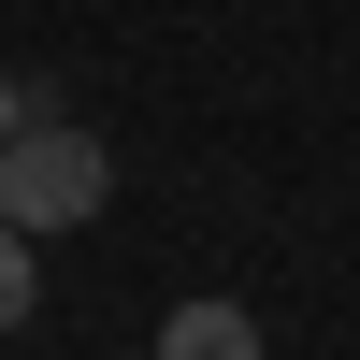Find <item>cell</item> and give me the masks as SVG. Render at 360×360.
I'll use <instances>...</instances> for the list:
<instances>
[{"label":"cell","instance_id":"277c9868","mask_svg":"<svg viewBox=\"0 0 360 360\" xmlns=\"http://www.w3.org/2000/svg\"><path fill=\"white\" fill-rule=\"evenodd\" d=\"M29 115H58V101H44V86H29V72H0V144H15Z\"/></svg>","mask_w":360,"mask_h":360},{"label":"cell","instance_id":"6da1fadb","mask_svg":"<svg viewBox=\"0 0 360 360\" xmlns=\"http://www.w3.org/2000/svg\"><path fill=\"white\" fill-rule=\"evenodd\" d=\"M115 202V159H101V130H72V115H29L15 144H0V217L44 245V231H86Z\"/></svg>","mask_w":360,"mask_h":360},{"label":"cell","instance_id":"7a4b0ae2","mask_svg":"<svg viewBox=\"0 0 360 360\" xmlns=\"http://www.w3.org/2000/svg\"><path fill=\"white\" fill-rule=\"evenodd\" d=\"M159 360H274V332H259L231 288H188V303L159 317Z\"/></svg>","mask_w":360,"mask_h":360},{"label":"cell","instance_id":"3957f363","mask_svg":"<svg viewBox=\"0 0 360 360\" xmlns=\"http://www.w3.org/2000/svg\"><path fill=\"white\" fill-rule=\"evenodd\" d=\"M29 303H44V245H29V231H15V217H0V332H15V317H29Z\"/></svg>","mask_w":360,"mask_h":360}]
</instances>
